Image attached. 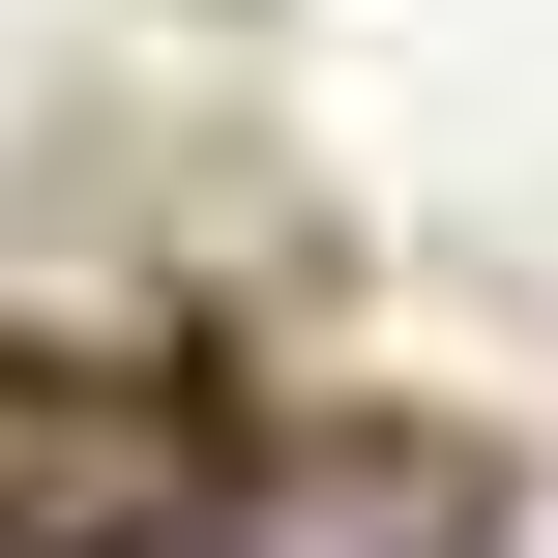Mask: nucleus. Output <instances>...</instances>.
<instances>
[{"instance_id": "obj_1", "label": "nucleus", "mask_w": 558, "mask_h": 558, "mask_svg": "<svg viewBox=\"0 0 558 558\" xmlns=\"http://www.w3.org/2000/svg\"><path fill=\"white\" fill-rule=\"evenodd\" d=\"M147 558H471L412 471H235V500H177Z\"/></svg>"}]
</instances>
